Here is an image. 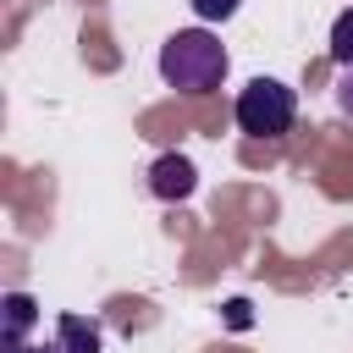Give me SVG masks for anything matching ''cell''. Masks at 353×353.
I'll return each mask as SVG.
<instances>
[{"instance_id": "6da1fadb", "label": "cell", "mask_w": 353, "mask_h": 353, "mask_svg": "<svg viewBox=\"0 0 353 353\" xmlns=\"http://www.w3.org/2000/svg\"><path fill=\"white\" fill-rule=\"evenodd\" d=\"M160 77L176 94H210L226 77V44L210 28H182L160 44Z\"/></svg>"}, {"instance_id": "7a4b0ae2", "label": "cell", "mask_w": 353, "mask_h": 353, "mask_svg": "<svg viewBox=\"0 0 353 353\" xmlns=\"http://www.w3.org/2000/svg\"><path fill=\"white\" fill-rule=\"evenodd\" d=\"M232 116H237V127H243L248 138H281V132H292V121H298V94H292L287 83H276V77H254V83L237 94Z\"/></svg>"}, {"instance_id": "3957f363", "label": "cell", "mask_w": 353, "mask_h": 353, "mask_svg": "<svg viewBox=\"0 0 353 353\" xmlns=\"http://www.w3.org/2000/svg\"><path fill=\"white\" fill-rule=\"evenodd\" d=\"M193 188H199V171H193V160H188V154H160V160L149 165V193H154V199H165V204L188 199Z\"/></svg>"}, {"instance_id": "277c9868", "label": "cell", "mask_w": 353, "mask_h": 353, "mask_svg": "<svg viewBox=\"0 0 353 353\" xmlns=\"http://www.w3.org/2000/svg\"><path fill=\"white\" fill-rule=\"evenodd\" d=\"M33 320H39V303H33L28 292H6V353L28 347L22 336L33 331Z\"/></svg>"}, {"instance_id": "5b68a950", "label": "cell", "mask_w": 353, "mask_h": 353, "mask_svg": "<svg viewBox=\"0 0 353 353\" xmlns=\"http://www.w3.org/2000/svg\"><path fill=\"white\" fill-rule=\"evenodd\" d=\"M55 342H61L66 353H99V325L83 320V314H61V320H55Z\"/></svg>"}, {"instance_id": "8992f818", "label": "cell", "mask_w": 353, "mask_h": 353, "mask_svg": "<svg viewBox=\"0 0 353 353\" xmlns=\"http://www.w3.org/2000/svg\"><path fill=\"white\" fill-rule=\"evenodd\" d=\"M331 61L336 66H353V11H342L331 22Z\"/></svg>"}, {"instance_id": "52a82bcc", "label": "cell", "mask_w": 353, "mask_h": 353, "mask_svg": "<svg viewBox=\"0 0 353 353\" xmlns=\"http://www.w3.org/2000/svg\"><path fill=\"white\" fill-rule=\"evenodd\" d=\"M193 6V17L199 22H226V17H237V6L243 0H188Z\"/></svg>"}, {"instance_id": "ba28073f", "label": "cell", "mask_w": 353, "mask_h": 353, "mask_svg": "<svg viewBox=\"0 0 353 353\" xmlns=\"http://www.w3.org/2000/svg\"><path fill=\"white\" fill-rule=\"evenodd\" d=\"M336 105H342V110H347V116H353V66H347V77H342V83H336Z\"/></svg>"}, {"instance_id": "9c48e42d", "label": "cell", "mask_w": 353, "mask_h": 353, "mask_svg": "<svg viewBox=\"0 0 353 353\" xmlns=\"http://www.w3.org/2000/svg\"><path fill=\"white\" fill-rule=\"evenodd\" d=\"M17 353H66L61 342H39V347H17Z\"/></svg>"}]
</instances>
